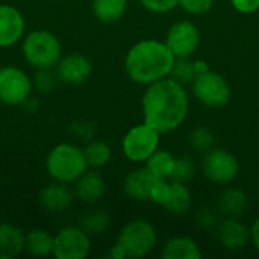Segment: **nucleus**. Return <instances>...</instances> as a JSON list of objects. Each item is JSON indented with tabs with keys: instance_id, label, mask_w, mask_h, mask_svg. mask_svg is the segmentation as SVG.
Segmentation results:
<instances>
[{
	"instance_id": "9b49d317",
	"label": "nucleus",
	"mask_w": 259,
	"mask_h": 259,
	"mask_svg": "<svg viewBox=\"0 0 259 259\" xmlns=\"http://www.w3.org/2000/svg\"><path fill=\"white\" fill-rule=\"evenodd\" d=\"M200 33L194 23L178 21L175 23L165 38L167 47L176 58H190L199 47Z\"/></svg>"
},
{
	"instance_id": "5701e85b",
	"label": "nucleus",
	"mask_w": 259,
	"mask_h": 259,
	"mask_svg": "<svg viewBox=\"0 0 259 259\" xmlns=\"http://www.w3.org/2000/svg\"><path fill=\"white\" fill-rule=\"evenodd\" d=\"M127 8V0H93V12L102 23L118 21Z\"/></svg>"
},
{
	"instance_id": "2f4dec72",
	"label": "nucleus",
	"mask_w": 259,
	"mask_h": 259,
	"mask_svg": "<svg viewBox=\"0 0 259 259\" xmlns=\"http://www.w3.org/2000/svg\"><path fill=\"white\" fill-rule=\"evenodd\" d=\"M214 0H179V6L190 14H205L212 8Z\"/></svg>"
},
{
	"instance_id": "f704fd0d",
	"label": "nucleus",
	"mask_w": 259,
	"mask_h": 259,
	"mask_svg": "<svg viewBox=\"0 0 259 259\" xmlns=\"http://www.w3.org/2000/svg\"><path fill=\"white\" fill-rule=\"evenodd\" d=\"M231 3L243 14H252L259 9V0H231Z\"/></svg>"
},
{
	"instance_id": "412c9836",
	"label": "nucleus",
	"mask_w": 259,
	"mask_h": 259,
	"mask_svg": "<svg viewBox=\"0 0 259 259\" xmlns=\"http://www.w3.org/2000/svg\"><path fill=\"white\" fill-rule=\"evenodd\" d=\"M168 212L175 214V215H184L190 211L191 206V193L187 188L185 184L182 182H170V193L168 197L165 200V203L162 205Z\"/></svg>"
},
{
	"instance_id": "7c9ffc66",
	"label": "nucleus",
	"mask_w": 259,
	"mask_h": 259,
	"mask_svg": "<svg viewBox=\"0 0 259 259\" xmlns=\"http://www.w3.org/2000/svg\"><path fill=\"white\" fill-rule=\"evenodd\" d=\"M33 83L39 91H52L56 83V76L50 71V68H41L38 70Z\"/></svg>"
},
{
	"instance_id": "393cba45",
	"label": "nucleus",
	"mask_w": 259,
	"mask_h": 259,
	"mask_svg": "<svg viewBox=\"0 0 259 259\" xmlns=\"http://www.w3.org/2000/svg\"><path fill=\"white\" fill-rule=\"evenodd\" d=\"M109 215L103 209H90L79 219V226L90 235V234H102L109 228Z\"/></svg>"
},
{
	"instance_id": "1a4fd4ad",
	"label": "nucleus",
	"mask_w": 259,
	"mask_h": 259,
	"mask_svg": "<svg viewBox=\"0 0 259 259\" xmlns=\"http://www.w3.org/2000/svg\"><path fill=\"white\" fill-rule=\"evenodd\" d=\"M91 241L80 226L62 228L53 241V256L56 259H83L88 256Z\"/></svg>"
},
{
	"instance_id": "dca6fc26",
	"label": "nucleus",
	"mask_w": 259,
	"mask_h": 259,
	"mask_svg": "<svg viewBox=\"0 0 259 259\" xmlns=\"http://www.w3.org/2000/svg\"><path fill=\"white\" fill-rule=\"evenodd\" d=\"M73 197H74V191H71L67 187V184L56 182L41 190L39 203L44 209L58 214L68 209V206L73 202Z\"/></svg>"
},
{
	"instance_id": "4c0bfd02",
	"label": "nucleus",
	"mask_w": 259,
	"mask_h": 259,
	"mask_svg": "<svg viewBox=\"0 0 259 259\" xmlns=\"http://www.w3.org/2000/svg\"><path fill=\"white\" fill-rule=\"evenodd\" d=\"M194 62H196V70H197V76L209 70V67H208V64H206L205 61H202V59H199V61H194Z\"/></svg>"
},
{
	"instance_id": "c756f323",
	"label": "nucleus",
	"mask_w": 259,
	"mask_h": 259,
	"mask_svg": "<svg viewBox=\"0 0 259 259\" xmlns=\"http://www.w3.org/2000/svg\"><path fill=\"white\" fill-rule=\"evenodd\" d=\"M168 193H170V182L168 179H159L156 178L153 187H152V191H150V202L156 203V205H164L167 197H168Z\"/></svg>"
},
{
	"instance_id": "7ed1b4c3",
	"label": "nucleus",
	"mask_w": 259,
	"mask_h": 259,
	"mask_svg": "<svg viewBox=\"0 0 259 259\" xmlns=\"http://www.w3.org/2000/svg\"><path fill=\"white\" fill-rule=\"evenodd\" d=\"M46 167L52 179L56 182L71 184L87 171L88 162L80 147L70 143H62L50 150Z\"/></svg>"
},
{
	"instance_id": "4be33fe9",
	"label": "nucleus",
	"mask_w": 259,
	"mask_h": 259,
	"mask_svg": "<svg viewBox=\"0 0 259 259\" xmlns=\"http://www.w3.org/2000/svg\"><path fill=\"white\" fill-rule=\"evenodd\" d=\"M53 241L55 237H52L47 231L35 229L24 237V249L32 256H49L53 253Z\"/></svg>"
},
{
	"instance_id": "9d476101",
	"label": "nucleus",
	"mask_w": 259,
	"mask_h": 259,
	"mask_svg": "<svg viewBox=\"0 0 259 259\" xmlns=\"http://www.w3.org/2000/svg\"><path fill=\"white\" fill-rule=\"evenodd\" d=\"M202 170L206 179L214 184L226 185L232 182L238 175L237 158L223 149H211L205 153L202 161Z\"/></svg>"
},
{
	"instance_id": "423d86ee",
	"label": "nucleus",
	"mask_w": 259,
	"mask_h": 259,
	"mask_svg": "<svg viewBox=\"0 0 259 259\" xmlns=\"http://www.w3.org/2000/svg\"><path fill=\"white\" fill-rule=\"evenodd\" d=\"M191 90L194 97L205 106L209 108H220L225 106L231 99V87L228 80L215 73V71H205L191 82Z\"/></svg>"
},
{
	"instance_id": "a211bd4d",
	"label": "nucleus",
	"mask_w": 259,
	"mask_h": 259,
	"mask_svg": "<svg viewBox=\"0 0 259 259\" xmlns=\"http://www.w3.org/2000/svg\"><path fill=\"white\" fill-rule=\"evenodd\" d=\"M164 259H200L202 252L194 240L190 237L170 238L162 250Z\"/></svg>"
},
{
	"instance_id": "39448f33",
	"label": "nucleus",
	"mask_w": 259,
	"mask_h": 259,
	"mask_svg": "<svg viewBox=\"0 0 259 259\" xmlns=\"http://www.w3.org/2000/svg\"><path fill=\"white\" fill-rule=\"evenodd\" d=\"M117 244L124 250L126 258H143L156 246L155 228L147 220H132L120 231Z\"/></svg>"
},
{
	"instance_id": "2eb2a0df",
	"label": "nucleus",
	"mask_w": 259,
	"mask_h": 259,
	"mask_svg": "<svg viewBox=\"0 0 259 259\" xmlns=\"http://www.w3.org/2000/svg\"><path fill=\"white\" fill-rule=\"evenodd\" d=\"M155 181L156 178L149 171L147 167L137 168L126 176L123 188L129 199L146 202V200H150V191H152Z\"/></svg>"
},
{
	"instance_id": "e433bc0d",
	"label": "nucleus",
	"mask_w": 259,
	"mask_h": 259,
	"mask_svg": "<svg viewBox=\"0 0 259 259\" xmlns=\"http://www.w3.org/2000/svg\"><path fill=\"white\" fill-rule=\"evenodd\" d=\"M111 258H114V259L126 258V253H124V250L120 247V244H117V243H115V246H112V249H111Z\"/></svg>"
},
{
	"instance_id": "a878e982",
	"label": "nucleus",
	"mask_w": 259,
	"mask_h": 259,
	"mask_svg": "<svg viewBox=\"0 0 259 259\" xmlns=\"http://www.w3.org/2000/svg\"><path fill=\"white\" fill-rule=\"evenodd\" d=\"M88 167H103L109 162L111 159V147L103 143V141H91L88 143V146L83 149Z\"/></svg>"
},
{
	"instance_id": "b1692460",
	"label": "nucleus",
	"mask_w": 259,
	"mask_h": 259,
	"mask_svg": "<svg viewBox=\"0 0 259 259\" xmlns=\"http://www.w3.org/2000/svg\"><path fill=\"white\" fill-rule=\"evenodd\" d=\"M175 162L176 158L167 152V150H156L147 161H146V167L149 168V171L159 179H170L173 168H175Z\"/></svg>"
},
{
	"instance_id": "4468645a",
	"label": "nucleus",
	"mask_w": 259,
	"mask_h": 259,
	"mask_svg": "<svg viewBox=\"0 0 259 259\" xmlns=\"http://www.w3.org/2000/svg\"><path fill=\"white\" fill-rule=\"evenodd\" d=\"M217 234L222 246L228 250H241L250 240V229L237 220V217H228L219 223Z\"/></svg>"
},
{
	"instance_id": "f8f14e48",
	"label": "nucleus",
	"mask_w": 259,
	"mask_h": 259,
	"mask_svg": "<svg viewBox=\"0 0 259 259\" xmlns=\"http://www.w3.org/2000/svg\"><path fill=\"white\" fill-rule=\"evenodd\" d=\"M93 71L91 61L80 55V53H71L65 58H61L58 62V77L71 85H79L85 82Z\"/></svg>"
},
{
	"instance_id": "6e6552de",
	"label": "nucleus",
	"mask_w": 259,
	"mask_h": 259,
	"mask_svg": "<svg viewBox=\"0 0 259 259\" xmlns=\"http://www.w3.org/2000/svg\"><path fill=\"white\" fill-rule=\"evenodd\" d=\"M30 77L18 67L6 65L0 68V102L9 106L23 105L32 91Z\"/></svg>"
},
{
	"instance_id": "c85d7f7f",
	"label": "nucleus",
	"mask_w": 259,
	"mask_h": 259,
	"mask_svg": "<svg viewBox=\"0 0 259 259\" xmlns=\"http://www.w3.org/2000/svg\"><path fill=\"white\" fill-rule=\"evenodd\" d=\"M194 173H196L194 161L191 158H188V156H182V158H176L175 168H173V173H171L170 179L175 181V182L187 184L188 181L193 179Z\"/></svg>"
},
{
	"instance_id": "0eeeda50",
	"label": "nucleus",
	"mask_w": 259,
	"mask_h": 259,
	"mask_svg": "<svg viewBox=\"0 0 259 259\" xmlns=\"http://www.w3.org/2000/svg\"><path fill=\"white\" fill-rule=\"evenodd\" d=\"M159 135L156 129L146 123L137 124L123 138V153L134 162H146L158 150Z\"/></svg>"
},
{
	"instance_id": "c9c22d12",
	"label": "nucleus",
	"mask_w": 259,
	"mask_h": 259,
	"mask_svg": "<svg viewBox=\"0 0 259 259\" xmlns=\"http://www.w3.org/2000/svg\"><path fill=\"white\" fill-rule=\"evenodd\" d=\"M250 240H252L253 246L259 250V217L255 220V223L250 228Z\"/></svg>"
},
{
	"instance_id": "bb28decb",
	"label": "nucleus",
	"mask_w": 259,
	"mask_h": 259,
	"mask_svg": "<svg viewBox=\"0 0 259 259\" xmlns=\"http://www.w3.org/2000/svg\"><path fill=\"white\" fill-rule=\"evenodd\" d=\"M197 76L196 62L190 58H176L175 65L171 68L170 77L178 80L179 83H191Z\"/></svg>"
},
{
	"instance_id": "20e7f679",
	"label": "nucleus",
	"mask_w": 259,
	"mask_h": 259,
	"mask_svg": "<svg viewBox=\"0 0 259 259\" xmlns=\"http://www.w3.org/2000/svg\"><path fill=\"white\" fill-rule=\"evenodd\" d=\"M24 59L35 67L52 68L61 59V44L58 38L47 30H33L24 39L21 46Z\"/></svg>"
},
{
	"instance_id": "f3484780",
	"label": "nucleus",
	"mask_w": 259,
	"mask_h": 259,
	"mask_svg": "<svg viewBox=\"0 0 259 259\" xmlns=\"http://www.w3.org/2000/svg\"><path fill=\"white\" fill-rule=\"evenodd\" d=\"M105 181L97 171H85L74 185V196L88 205L97 203L105 194Z\"/></svg>"
},
{
	"instance_id": "f03ea898",
	"label": "nucleus",
	"mask_w": 259,
	"mask_h": 259,
	"mask_svg": "<svg viewBox=\"0 0 259 259\" xmlns=\"http://www.w3.org/2000/svg\"><path fill=\"white\" fill-rule=\"evenodd\" d=\"M175 61L176 56L165 42L158 39H143L127 52L124 68L134 82L150 85L168 77Z\"/></svg>"
},
{
	"instance_id": "cd10ccee",
	"label": "nucleus",
	"mask_w": 259,
	"mask_h": 259,
	"mask_svg": "<svg viewBox=\"0 0 259 259\" xmlns=\"http://www.w3.org/2000/svg\"><path fill=\"white\" fill-rule=\"evenodd\" d=\"M188 144L191 146L193 150L199 153H206L214 146V134L205 126H197L190 132Z\"/></svg>"
},
{
	"instance_id": "aec40b11",
	"label": "nucleus",
	"mask_w": 259,
	"mask_h": 259,
	"mask_svg": "<svg viewBox=\"0 0 259 259\" xmlns=\"http://www.w3.org/2000/svg\"><path fill=\"white\" fill-rule=\"evenodd\" d=\"M249 199L246 193L240 188H226L219 199V211L226 217H238L247 208Z\"/></svg>"
},
{
	"instance_id": "ddd939ff",
	"label": "nucleus",
	"mask_w": 259,
	"mask_h": 259,
	"mask_svg": "<svg viewBox=\"0 0 259 259\" xmlns=\"http://www.w3.org/2000/svg\"><path fill=\"white\" fill-rule=\"evenodd\" d=\"M24 33V17L11 5H0V47L14 46Z\"/></svg>"
},
{
	"instance_id": "473e14b6",
	"label": "nucleus",
	"mask_w": 259,
	"mask_h": 259,
	"mask_svg": "<svg viewBox=\"0 0 259 259\" xmlns=\"http://www.w3.org/2000/svg\"><path fill=\"white\" fill-rule=\"evenodd\" d=\"M140 3L150 12H168L179 6V0H140Z\"/></svg>"
},
{
	"instance_id": "f257e3e1",
	"label": "nucleus",
	"mask_w": 259,
	"mask_h": 259,
	"mask_svg": "<svg viewBox=\"0 0 259 259\" xmlns=\"http://www.w3.org/2000/svg\"><path fill=\"white\" fill-rule=\"evenodd\" d=\"M143 114L144 123L159 134L178 129L188 114L187 90L171 77L147 85L143 96Z\"/></svg>"
},
{
	"instance_id": "6ab92c4d",
	"label": "nucleus",
	"mask_w": 259,
	"mask_h": 259,
	"mask_svg": "<svg viewBox=\"0 0 259 259\" xmlns=\"http://www.w3.org/2000/svg\"><path fill=\"white\" fill-rule=\"evenodd\" d=\"M23 232L11 223L0 225V256L14 258L24 249Z\"/></svg>"
},
{
	"instance_id": "72a5a7b5",
	"label": "nucleus",
	"mask_w": 259,
	"mask_h": 259,
	"mask_svg": "<svg viewBox=\"0 0 259 259\" xmlns=\"http://www.w3.org/2000/svg\"><path fill=\"white\" fill-rule=\"evenodd\" d=\"M217 223H219V222H217V217H215V214H214L211 209H202V211L197 214V225H199L200 228L206 229V231L214 229L215 226H219Z\"/></svg>"
}]
</instances>
